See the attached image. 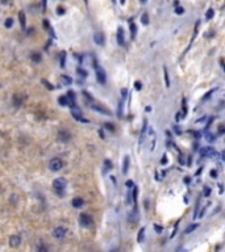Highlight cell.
Returning <instances> with one entry per match:
<instances>
[{
    "instance_id": "obj_1",
    "label": "cell",
    "mask_w": 225,
    "mask_h": 252,
    "mask_svg": "<svg viewBox=\"0 0 225 252\" xmlns=\"http://www.w3.org/2000/svg\"><path fill=\"white\" fill-rule=\"evenodd\" d=\"M59 104L62 105V107H74L75 105V95L72 92H68L67 95H65V96H61L59 99Z\"/></svg>"
},
{
    "instance_id": "obj_2",
    "label": "cell",
    "mask_w": 225,
    "mask_h": 252,
    "mask_svg": "<svg viewBox=\"0 0 225 252\" xmlns=\"http://www.w3.org/2000/svg\"><path fill=\"white\" fill-rule=\"evenodd\" d=\"M53 185H54L57 193H58L59 196H63V190L66 189L67 183H66V180H65L63 177H58V179H55V180H54Z\"/></svg>"
},
{
    "instance_id": "obj_3",
    "label": "cell",
    "mask_w": 225,
    "mask_h": 252,
    "mask_svg": "<svg viewBox=\"0 0 225 252\" xmlns=\"http://www.w3.org/2000/svg\"><path fill=\"white\" fill-rule=\"evenodd\" d=\"M63 167V163L62 160L59 159V158H54V159L50 160V163H49V168L53 171V172H57V171H61Z\"/></svg>"
},
{
    "instance_id": "obj_4",
    "label": "cell",
    "mask_w": 225,
    "mask_h": 252,
    "mask_svg": "<svg viewBox=\"0 0 225 252\" xmlns=\"http://www.w3.org/2000/svg\"><path fill=\"white\" fill-rule=\"evenodd\" d=\"M79 223H81L83 227H88L92 225V217L88 215L87 213H82L81 215H79Z\"/></svg>"
},
{
    "instance_id": "obj_5",
    "label": "cell",
    "mask_w": 225,
    "mask_h": 252,
    "mask_svg": "<svg viewBox=\"0 0 225 252\" xmlns=\"http://www.w3.org/2000/svg\"><path fill=\"white\" fill-rule=\"evenodd\" d=\"M96 79L100 84H105V81H107V74L100 66L99 67L96 66Z\"/></svg>"
},
{
    "instance_id": "obj_6",
    "label": "cell",
    "mask_w": 225,
    "mask_h": 252,
    "mask_svg": "<svg viewBox=\"0 0 225 252\" xmlns=\"http://www.w3.org/2000/svg\"><path fill=\"white\" fill-rule=\"evenodd\" d=\"M65 235H66V228L62 226H58L53 230V236H54L55 239H62Z\"/></svg>"
},
{
    "instance_id": "obj_7",
    "label": "cell",
    "mask_w": 225,
    "mask_h": 252,
    "mask_svg": "<svg viewBox=\"0 0 225 252\" xmlns=\"http://www.w3.org/2000/svg\"><path fill=\"white\" fill-rule=\"evenodd\" d=\"M200 154L207 158H213V156H216V150L213 147H204V148H201Z\"/></svg>"
},
{
    "instance_id": "obj_8",
    "label": "cell",
    "mask_w": 225,
    "mask_h": 252,
    "mask_svg": "<svg viewBox=\"0 0 225 252\" xmlns=\"http://www.w3.org/2000/svg\"><path fill=\"white\" fill-rule=\"evenodd\" d=\"M21 244V238L20 235H12L9 239V246L11 247H18Z\"/></svg>"
},
{
    "instance_id": "obj_9",
    "label": "cell",
    "mask_w": 225,
    "mask_h": 252,
    "mask_svg": "<svg viewBox=\"0 0 225 252\" xmlns=\"http://www.w3.org/2000/svg\"><path fill=\"white\" fill-rule=\"evenodd\" d=\"M117 43L121 45V46L125 43V37H124V29L123 28L117 29Z\"/></svg>"
},
{
    "instance_id": "obj_10",
    "label": "cell",
    "mask_w": 225,
    "mask_h": 252,
    "mask_svg": "<svg viewBox=\"0 0 225 252\" xmlns=\"http://www.w3.org/2000/svg\"><path fill=\"white\" fill-rule=\"evenodd\" d=\"M94 41H95V43L96 45H104V36H103V33L100 32H98V33H95L94 34Z\"/></svg>"
},
{
    "instance_id": "obj_11",
    "label": "cell",
    "mask_w": 225,
    "mask_h": 252,
    "mask_svg": "<svg viewBox=\"0 0 225 252\" xmlns=\"http://www.w3.org/2000/svg\"><path fill=\"white\" fill-rule=\"evenodd\" d=\"M72 206H74V208H82L83 205H84V201L82 200L81 197H77V198H74V200H72Z\"/></svg>"
},
{
    "instance_id": "obj_12",
    "label": "cell",
    "mask_w": 225,
    "mask_h": 252,
    "mask_svg": "<svg viewBox=\"0 0 225 252\" xmlns=\"http://www.w3.org/2000/svg\"><path fill=\"white\" fill-rule=\"evenodd\" d=\"M18 20H20L21 28L25 29V21H26V17H25V13L22 12V11H20V12H18Z\"/></svg>"
},
{
    "instance_id": "obj_13",
    "label": "cell",
    "mask_w": 225,
    "mask_h": 252,
    "mask_svg": "<svg viewBox=\"0 0 225 252\" xmlns=\"http://www.w3.org/2000/svg\"><path fill=\"white\" fill-rule=\"evenodd\" d=\"M61 81H62V84L70 85L72 83V78L68 76V75H62V76H61Z\"/></svg>"
},
{
    "instance_id": "obj_14",
    "label": "cell",
    "mask_w": 225,
    "mask_h": 252,
    "mask_svg": "<svg viewBox=\"0 0 225 252\" xmlns=\"http://www.w3.org/2000/svg\"><path fill=\"white\" fill-rule=\"evenodd\" d=\"M129 170V156L124 158V165H123V174H128Z\"/></svg>"
},
{
    "instance_id": "obj_15",
    "label": "cell",
    "mask_w": 225,
    "mask_h": 252,
    "mask_svg": "<svg viewBox=\"0 0 225 252\" xmlns=\"http://www.w3.org/2000/svg\"><path fill=\"white\" fill-rule=\"evenodd\" d=\"M92 108L95 109V110L100 112V113H104V114H109V116H111V113H109V110H107V109H104V108H101V107H98V105H92Z\"/></svg>"
},
{
    "instance_id": "obj_16",
    "label": "cell",
    "mask_w": 225,
    "mask_h": 252,
    "mask_svg": "<svg viewBox=\"0 0 225 252\" xmlns=\"http://www.w3.org/2000/svg\"><path fill=\"white\" fill-rule=\"evenodd\" d=\"M129 26H131V30H132V37L134 38L136 33H137V26H136L134 22H132V21H129Z\"/></svg>"
},
{
    "instance_id": "obj_17",
    "label": "cell",
    "mask_w": 225,
    "mask_h": 252,
    "mask_svg": "<svg viewBox=\"0 0 225 252\" xmlns=\"http://www.w3.org/2000/svg\"><path fill=\"white\" fill-rule=\"evenodd\" d=\"M144 235H145V227H142L140 230V232H138V236H137V242L138 243H141V242H144Z\"/></svg>"
},
{
    "instance_id": "obj_18",
    "label": "cell",
    "mask_w": 225,
    "mask_h": 252,
    "mask_svg": "<svg viewBox=\"0 0 225 252\" xmlns=\"http://www.w3.org/2000/svg\"><path fill=\"white\" fill-rule=\"evenodd\" d=\"M196 227H197V223H195V225L192 223V225H190V226H188V227L186 228V231H184V232H186V234H190V232H192V231L195 230Z\"/></svg>"
},
{
    "instance_id": "obj_19",
    "label": "cell",
    "mask_w": 225,
    "mask_h": 252,
    "mask_svg": "<svg viewBox=\"0 0 225 252\" xmlns=\"http://www.w3.org/2000/svg\"><path fill=\"white\" fill-rule=\"evenodd\" d=\"M141 21H142L144 25H147L149 24V16H147V13H144L142 16H141Z\"/></svg>"
},
{
    "instance_id": "obj_20",
    "label": "cell",
    "mask_w": 225,
    "mask_h": 252,
    "mask_svg": "<svg viewBox=\"0 0 225 252\" xmlns=\"http://www.w3.org/2000/svg\"><path fill=\"white\" fill-rule=\"evenodd\" d=\"M59 135H63V137H61L62 141H68V139H70V134L65 133V131H59Z\"/></svg>"
},
{
    "instance_id": "obj_21",
    "label": "cell",
    "mask_w": 225,
    "mask_h": 252,
    "mask_svg": "<svg viewBox=\"0 0 225 252\" xmlns=\"http://www.w3.org/2000/svg\"><path fill=\"white\" fill-rule=\"evenodd\" d=\"M163 71H165V81H166V87H170V80H169V72H167V69L165 67L163 69Z\"/></svg>"
},
{
    "instance_id": "obj_22",
    "label": "cell",
    "mask_w": 225,
    "mask_h": 252,
    "mask_svg": "<svg viewBox=\"0 0 225 252\" xmlns=\"http://www.w3.org/2000/svg\"><path fill=\"white\" fill-rule=\"evenodd\" d=\"M32 61L36 62V63H40L41 62V55L40 54H32Z\"/></svg>"
},
{
    "instance_id": "obj_23",
    "label": "cell",
    "mask_w": 225,
    "mask_h": 252,
    "mask_svg": "<svg viewBox=\"0 0 225 252\" xmlns=\"http://www.w3.org/2000/svg\"><path fill=\"white\" fill-rule=\"evenodd\" d=\"M77 72H78L79 75H81V76H83V78L88 75V74H87V71H86V70H83V69H81V67H78V69H77Z\"/></svg>"
},
{
    "instance_id": "obj_24",
    "label": "cell",
    "mask_w": 225,
    "mask_h": 252,
    "mask_svg": "<svg viewBox=\"0 0 225 252\" xmlns=\"http://www.w3.org/2000/svg\"><path fill=\"white\" fill-rule=\"evenodd\" d=\"M213 14H215V11H213L212 8H211V9H208L207 14H205V17H207V20H211V18L213 17Z\"/></svg>"
},
{
    "instance_id": "obj_25",
    "label": "cell",
    "mask_w": 225,
    "mask_h": 252,
    "mask_svg": "<svg viewBox=\"0 0 225 252\" xmlns=\"http://www.w3.org/2000/svg\"><path fill=\"white\" fill-rule=\"evenodd\" d=\"M13 25V18H7L5 20V28H11V26Z\"/></svg>"
},
{
    "instance_id": "obj_26",
    "label": "cell",
    "mask_w": 225,
    "mask_h": 252,
    "mask_svg": "<svg viewBox=\"0 0 225 252\" xmlns=\"http://www.w3.org/2000/svg\"><path fill=\"white\" fill-rule=\"evenodd\" d=\"M65 58H66V53L62 51V54H61V67H65Z\"/></svg>"
},
{
    "instance_id": "obj_27",
    "label": "cell",
    "mask_w": 225,
    "mask_h": 252,
    "mask_svg": "<svg viewBox=\"0 0 225 252\" xmlns=\"http://www.w3.org/2000/svg\"><path fill=\"white\" fill-rule=\"evenodd\" d=\"M133 202L137 204V188H133Z\"/></svg>"
},
{
    "instance_id": "obj_28",
    "label": "cell",
    "mask_w": 225,
    "mask_h": 252,
    "mask_svg": "<svg viewBox=\"0 0 225 252\" xmlns=\"http://www.w3.org/2000/svg\"><path fill=\"white\" fill-rule=\"evenodd\" d=\"M175 12H177V14H183V13H184V8H182V7H177Z\"/></svg>"
},
{
    "instance_id": "obj_29",
    "label": "cell",
    "mask_w": 225,
    "mask_h": 252,
    "mask_svg": "<svg viewBox=\"0 0 225 252\" xmlns=\"http://www.w3.org/2000/svg\"><path fill=\"white\" fill-rule=\"evenodd\" d=\"M154 228H155V231H157L158 234H161V232L163 231V227L162 226H158V225H154Z\"/></svg>"
},
{
    "instance_id": "obj_30",
    "label": "cell",
    "mask_w": 225,
    "mask_h": 252,
    "mask_svg": "<svg viewBox=\"0 0 225 252\" xmlns=\"http://www.w3.org/2000/svg\"><path fill=\"white\" fill-rule=\"evenodd\" d=\"M134 87H136L137 91H140V89L142 88V83H141V81H136L134 83Z\"/></svg>"
},
{
    "instance_id": "obj_31",
    "label": "cell",
    "mask_w": 225,
    "mask_h": 252,
    "mask_svg": "<svg viewBox=\"0 0 225 252\" xmlns=\"http://www.w3.org/2000/svg\"><path fill=\"white\" fill-rule=\"evenodd\" d=\"M121 93H123V95H121V96H123V100H125V99H127V95H128L127 88H123V89H121Z\"/></svg>"
},
{
    "instance_id": "obj_32",
    "label": "cell",
    "mask_w": 225,
    "mask_h": 252,
    "mask_svg": "<svg viewBox=\"0 0 225 252\" xmlns=\"http://www.w3.org/2000/svg\"><path fill=\"white\" fill-rule=\"evenodd\" d=\"M104 164H105L107 170H111V168H112V163H111L109 160H105V161H104Z\"/></svg>"
},
{
    "instance_id": "obj_33",
    "label": "cell",
    "mask_w": 225,
    "mask_h": 252,
    "mask_svg": "<svg viewBox=\"0 0 225 252\" xmlns=\"http://www.w3.org/2000/svg\"><path fill=\"white\" fill-rule=\"evenodd\" d=\"M215 139H216V137H213V134H208L207 135V141L212 142V141H215Z\"/></svg>"
},
{
    "instance_id": "obj_34",
    "label": "cell",
    "mask_w": 225,
    "mask_h": 252,
    "mask_svg": "<svg viewBox=\"0 0 225 252\" xmlns=\"http://www.w3.org/2000/svg\"><path fill=\"white\" fill-rule=\"evenodd\" d=\"M42 83H44L45 85H46V87H48L49 89H53V87L50 85V83H49V81H46V80H45V79H42Z\"/></svg>"
},
{
    "instance_id": "obj_35",
    "label": "cell",
    "mask_w": 225,
    "mask_h": 252,
    "mask_svg": "<svg viewBox=\"0 0 225 252\" xmlns=\"http://www.w3.org/2000/svg\"><path fill=\"white\" fill-rule=\"evenodd\" d=\"M46 4H48V0H42V12L46 11Z\"/></svg>"
},
{
    "instance_id": "obj_36",
    "label": "cell",
    "mask_w": 225,
    "mask_h": 252,
    "mask_svg": "<svg viewBox=\"0 0 225 252\" xmlns=\"http://www.w3.org/2000/svg\"><path fill=\"white\" fill-rule=\"evenodd\" d=\"M38 252H48V248L46 247H44L42 244L40 246V250H38Z\"/></svg>"
},
{
    "instance_id": "obj_37",
    "label": "cell",
    "mask_w": 225,
    "mask_h": 252,
    "mask_svg": "<svg viewBox=\"0 0 225 252\" xmlns=\"http://www.w3.org/2000/svg\"><path fill=\"white\" fill-rule=\"evenodd\" d=\"M105 129H109V130L113 131V125L112 123H105Z\"/></svg>"
},
{
    "instance_id": "obj_38",
    "label": "cell",
    "mask_w": 225,
    "mask_h": 252,
    "mask_svg": "<svg viewBox=\"0 0 225 252\" xmlns=\"http://www.w3.org/2000/svg\"><path fill=\"white\" fill-rule=\"evenodd\" d=\"M44 28H49V29H50V25H49V21L48 20H44Z\"/></svg>"
},
{
    "instance_id": "obj_39",
    "label": "cell",
    "mask_w": 225,
    "mask_h": 252,
    "mask_svg": "<svg viewBox=\"0 0 225 252\" xmlns=\"http://www.w3.org/2000/svg\"><path fill=\"white\" fill-rule=\"evenodd\" d=\"M204 189H205V192H204V194H205V196H208L209 193H211V190H209V188H208V187H205Z\"/></svg>"
},
{
    "instance_id": "obj_40",
    "label": "cell",
    "mask_w": 225,
    "mask_h": 252,
    "mask_svg": "<svg viewBox=\"0 0 225 252\" xmlns=\"http://www.w3.org/2000/svg\"><path fill=\"white\" fill-rule=\"evenodd\" d=\"M127 187H128V188H132V187H133V183L128 180V181H127Z\"/></svg>"
},
{
    "instance_id": "obj_41",
    "label": "cell",
    "mask_w": 225,
    "mask_h": 252,
    "mask_svg": "<svg viewBox=\"0 0 225 252\" xmlns=\"http://www.w3.org/2000/svg\"><path fill=\"white\" fill-rule=\"evenodd\" d=\"M211 176H212V177H216V176H217V172H216V171H211Z\"/></svg>"
},
{
    "instance_id": "obj_42",
    "label": "cell",
    "mask_w": 225,
    "mask_h": 252,
    "mask_svg": "<svg viewBox=\"0 0 225 252\" xmlns=\"http://www.w3.org/2000/svg\"><path fill=\"white\" fill-rule=\"evenodd\" d=\"M161 163H162V164H166V163H167V159H166V156H163V159L161 160Z\"/></svg>"
},
{
    "instance_id": "obj_43",
    "label": "cell",
    "mask_w": 225,
    "mask_h": 252,
    "mask_svg": "<svg viewBox=\"0 0 225 252\" xmlns=\"http://www.w3.org/2000/svg\"><path fill=\"white\" fill-rule=\"evenodd\" d=\"M197 26H199V22L196 24V30H197ZM196 30H195V32H196ZM195 37H196V33H195V34H194V37H192V42H194V40H195Z\"/></svg>"
},
{
    "instance_id": "obj_44",
    "label": "cell",
    "mask_w": 225,
    "mask_h": 252,
    "mask_svg": "<svg viewBox=\"0 0 225 252\" xmlns=\"http://www.w3.org/2000/svg\"><path fill=\"white\" fill-rule=\"evenodd\" d=\"M58 12H59V14H62L63 13V8H58Z\"/></svg>"
},
{
    "instance_id": "obj_45",
    "label": "cell",
    "mask_w": 225,
    "mask_h": 252,
    "mask_svg": "<svg viewBox=\"0 0 225 252\" xmlns=\"http://www.w3.org/2000/svg\"><path fill=\"white\" fill-rule=\"evenodd\" d=\"M124 3H125V0H121V4H124Z\"/></svg>"
},
{
    "instance_id": "obj_46",
    "label": "cell",
    "mask_w": 225,
    "mask_h": 252,
    "mask_svg": "<svg viewBox=\"0 0 225 252\" xmlns=\"http://www.w3.org/2000/svg\"><path fill=\"white\" fill-rule=\"evenodd\" d=\"M140 2H142V3H145V2H146V0H140Z\"/></svg>"
},
{
    "instance_id": "obj_47",
    "label": "cell",
    "mask_w": 225,
    "mask_h": 252,
    "mask_svg": "<svg viewBox=\"0 0 225 252\" xmlns=\"http://www.w3.org/2000/svg\"><path fill=\"white\" fill-rule=\"evenodd\" d=\"M84 3H88V0H84Z\"/></svg>"
}]
</instances>
